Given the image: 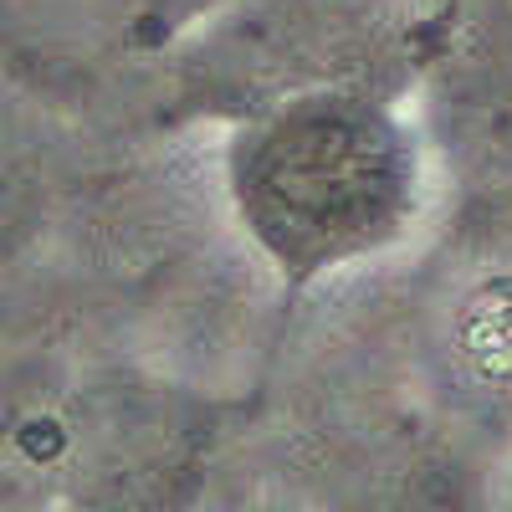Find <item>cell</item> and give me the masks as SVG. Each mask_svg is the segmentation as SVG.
I'll list each match as a JSON object with an SVG mask.
<instances>
[{
  "label": "cell",
  "instance_id": "cell-1",
  "mask_svg": "<svg viewBox=\"0 0 512 512\" xmlns=\"http://www.w3.org/2000/svg\"><path fill=\"white\" fill-rule=\"evenodd\" d=\"M231 190L241 226L282 272H323L405 231L415 149L374 103L308 93L241 134Z\"/></svg>",
  "mask_w": 512,
  "mask_h": 512
}]
</instances>
